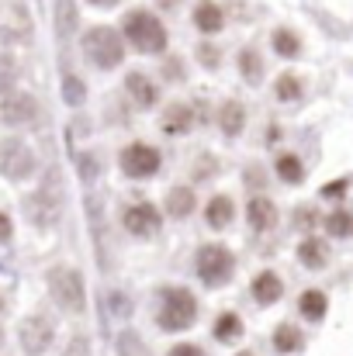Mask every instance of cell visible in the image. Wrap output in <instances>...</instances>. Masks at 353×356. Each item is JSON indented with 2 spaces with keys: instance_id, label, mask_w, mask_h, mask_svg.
Returning a JSON list of instances; mask_svg holds the SVG:
<instances>
[{
  "instance_id": "d6a6232c",
  "label": "cell",
  "mask_w": 353,
  "mask_h": 356,
  "mask_svg": "<svg viewBox=\"0 0 353 356\" xmlns=\"http://www.w3.org/2000/svg\"><path fill=\"white\" fill-rule=\"evenodd\" d=\"M201 63H205V66H219V49L212 52V49L205 45V49H201Z\"/></svg>"
},
{
  "instance_id": "7c38bea8",
  "label": "cell",
  "mask_w": 353,
  "mask_h": 356,
  "mask_svg": "<svg viewBox=\"0 0 353 356\" xmlns=\"http://www.w3.org/2000/svg\"><path fill=\"white\" fill-rule=\"evenodd\" d=\"M281 294H284V284H281V277H277L274 270L256 273V280H253V298H256L260 305H274V301H281Z\"/></svg>"
},
{
  "instance_id": "4fadbf2b",
  "label": "cell",
  "mask_w": 353,
  "mask_h": 356,
  "mask_svg": "<svg viewBox=\"0 0 353 356\" xmlns=\"http://www.w3.org/2000/svg\"><path fill=\"white\" fill-rule=\"evenodd\" d=\"M35 111H38V104H35V97H28V94H14V97H7L3 108H0L3 121H10V124H17V121H31L35 118Z\"/></svg>"
},
{
  "instance_id": "ac0fdd59",
  "label": "cell",
  "mask_w": 353,
  "mask_h": 356,
  "mask_svg": "<svg viewBox=\"0 0 353 356\" xmlns=\"http://www.w3.org/2000/svg\"><path fill=\"white\" fill-rule=\"evenodd\" d=\"M298 308H301V315H305L308 322H319V318H326L329 298H326L322 291H305V294L298 298Z\"/></svg>"
},
{
  "instance_id": "d590c367",
  "label": "cell",
  "mask_w": 353,
  "mask_h": 356,
  "mask_svg": "<svg viewBox=\"0 0 353 356\" xmlns=\"http://www.w3.org/2000/svg\"><path fill=\"white\" fill-rule=\"evenodd\" d=\"M163 7H177V0H163Z\"/></svg>"
},
{
  "instance_id": "83f0119b",
  "label": "cell",
  "mask_w": 353,
  "mask_h": 356,
  "mask_svg": "<svg viewBox=\"0 0 353 356\" xmlns=\"http://www.w3.org/2000/svg\"><path fill=\"white\" fill-rule=\"evenodd\" d=\"M274 49H277L284 59H291V56H298V52H301V42H298V35H291L288 28H281V31L274 35Z\"/></svg>"
},
{
  "instance_id": "603a6c76",
  "label": "cell",
  "mask_w": 353,
  "mask_h": 356,
  "mask_svg": "<svg viewBox=\"0 0 353 356\" xmlns=\"http://www.w3.org/2000/svg\"><path fill=\"white\" fill-rule=\"evenodd\" d=\"M77 21H80L77 3H73V0H59V3H56V24H59V31H63V35L77 31Z\"/></svg>"
},
{
  "instance_id": "e0dca14e",
  "label": "cell",
  "mask_w": 353,
  "mask_h": 356,
  "mask_svg": "<svg viewBox=\"0 0 353 356\" xmlns=\"http://www.w3.org/2000/svg\"><path fill=\"white\" fill-rule=\"evenodd\" d=\"M194 191L191 187H173L170 191V197H166V211L173 215V218H187L191 211H194Z\"/></svg>"
},
{
  "instance_id": "7a4b0ae2",
  "label": "cell",
  "mask_w": 353,
  "mask_h": 356,
  "mask_svg": "<svg viewBox=\"0 0 353 356\" xmlns=\"http://www.w3.org/2000/svg\"><path fill=\"white\" fill-rule=\"evenodd\" d=\"M194 318H198V301H194V294H191L187 287H166V291H163V305H159V312H156V322H159L163 329H170V332H180V329H187Z\"/></svg>"
},
{
  "instance_id": "e575fe53",
  "label": "cell",
  "mask_w": 353,
  "mask_h": 356,
  "mask_svg": "<svg viewBox=\"0 0 353 356\" xmlns=\"http://www.w3.org/2000/svg\"><path fill=\"white\" fill-rule=\"evenodd\" d=\"M91 3H94V7H115L118 0H91Z\"/></svg>"
},
{
  "instance_id": "9a60e30c",
  "label": "cell",
  "mask_w": 353,
  "mask_h": 356,
  "mask_svg": "<svg viewBox=\"0 0 353 356\" xmlns=\"http://www.w3.org/2000/svg\"><path fill=\"white\" fill-rule=\"evenodd\" d=\"M233 215H235V204L226 194H215V197L205 204V222H208L212 229H226V225L233 222Z\"/></svg>"
},
{
  "instance_id": "5b68a950",
  "label": "cell",
  "mask_w": 353,
  "mask_h": 356,
  "mask_svg": "<svg viewBox=\"0 0 353 356\" xmlns=\"http://www.w3.org/2000/svg\"><path fill=\"white\" fill-rule=\"evenodd\" d=\"M233 270H235V259L226 245H205V249L198 252V277H201L208 287L229 284Z\"/></svg>"
},
{
  "instance_id": "f546056e",
  "label": "cell",
  "mask_w": 353,
  "mask_h": 356,
  "mask_svg": "<svg viewBox=\"0 0 353 356\" xmlns=\"http://www.w3.org/2000/svg\"><path fill=\"white\" fill-rule=\"evenodd\" d=\"M14 80V63L10 59H0V90H7Z\"/></svg>"
},
{
  "instance_id": "f1b7e54d",
  "label": "cell",
  "mask_w": 353,
  "mask_h": 356,
  "mask_svg": "<svg viewBox=\"0 0 353 356\" xmlns=\"http://www.w3.org/2000/svg\"><path fill=\"white\" fill-rule=\"evenodd\" d=\"M66 101H70V104H80V101H84V83L73 80V76L66 80Z\"/></svg>"
},
{
  "instance_id": "836d02e7",
  "label": "cell",
  "mask_w": 353,
  "mask_h": 356,
  "mask_svg": "<svg viewBox=\"0 0 353 356\" xmlns=\"http://www.w3.org/2000/svg\"><path fill=\"white\" fill-rule=\"evenodd\" d=\"M10 232H14V229H10V218L0 211V242H7V238H10Z\"/></svg>"
},
{
  "instance_id": "484cf974",
  "label": "cell",
  "mask_w": 353,
  "mask_h": 356,
  "mask_svg": "<svg viewBox=\"0 0 353 356\" xmlns=\"http://www.w3.org/2000/svg\"><path fill=\"white\" fill-rule=\"evenodd\" d=\"M274 94H277L281 101H298V97H301V80H298L295 73H284V76H277Z\"/></svg>"
},
{
  "instance_id": "9c48e42d",
  "label": "cell",
  "mask_w": 353,
  "mask_h": 356,
  "mask_svg": "<svg viewBox=\"0 0 353 356\" xmlns=\"http://www.w3.org/2000/svg\"><path fill=\"white\" fill-rule=\"evenodd\" d=\"M3 173L7 177H14V180H21V177H28L31 170H35V159H31V152L21 145V142H7V149H3Z\"/></svg>"
},
{
  "instance_id": "74e56055",
  "label": "cell",
  "mask_w": 353,
  "mask_h": 356,
  "mask_svg": "<svg viewBox=\"0 0 353 356\" xmlns=\"http://www.w3.org/2000/svg\"><path fill=\"white\" fill-rule=\"evenodd\" d=\"M242 356H253V353H242Z\"/></svg>"
},
{
  "instance_id": "d4e9b609",
  "label": "cell",
  "mask_w": 353,
  "mask_h": 356,
  "mask_svg": "<svg viewBox=\"0 0 353 356\" xmlns=\"http://www.w3.org/2000/svg\"><path fill=\"white\" fill-rule=\"evenodd\" d=\"M239 73H242L249 83H256V80H260L263 63H260V56H256L253 49H242V52H239Z\"/></svg>"
},
{
  "instance_id": "5bb4252c",
  "label": "cell",
  "mask_w": 353,
  "mask_h": 356,
  "mask_svg": "<svg viewBox=\"0 0 353 356\" xmlns=\"http://www.w3.org/2000/svg\"><path fill=\"white\" fill-rule=\"evenodd\" d=\"M194 24H198V31H201V35H215V31H222L226 14H222V7H219V3L205 0V3H198V7H194Z\"/></svg>"
},
{
  "instance_id": "30bf717a",
  "label": "cell",
  "mask_w": 353,
  "mask_h": 356,
  "mask_svg": "<svg viewBox=\"0 0 353 356\" xmlns=\"http://www.w3.org/2000/svg\"><path fill=\"white\" fill-rule=\"evenodd\" d=\"M246 218H249V225H253L256 232H267V229L277 225V208H274L270 197H253V201L246 204Z\"/></svg>"
},
{
  "instance_id": "8fae6325",
  "label": "cell",
  "mask_w": 353,
  "mask_h": 356,
  "mask_svg": "<svg viewBox=\"0 0 353 356\" xmlns=\"http://www.w3.org/2000/svg\"><path fill=\"white\" fill-rule=\"evenodd\" d=\"M125 90L132 94V101H135L139 108H152L156 97H159V90L152 87V80H149L146 73H128V76H125Z\"/></svg>"
},
{
  "instance_id": "8d00e7d4",
  "label": "cell",
  "mask_w": 353,
  "mask_h": 356,
  "mask_svg": "<svg viewBox=\"0 0 353 356\" xmlns=\"http://www.w3.org/2000/svg\"><path fill=\"white\" fill-rule=\"evenodd\" d=\"M0 308H3V298H0Z\"/></svg>"
},
{
  "instance_id": "cb8c5ba5",
  "label": "cell",
  "mask_w": 353,
  "mask_h": 356,
  "mask_svg": "<svg viewBox=\"0 0 353 356\" xmlns=\"http://www.w3.org/2000/svg\"><path fill=\"white\" fill-rule=\"evenodd\" d=\"M239 332H242V318H239V315L226 312V315H219V318H215V339L229 343V339H235Z\"/></svg>"
},
{
  "instance_id": "44dd1931",
  "label": "cell",
  "mask_w": 353,
  "mask_h": 356,
  "mask_svg": "<svg viewBox=\"0 0 353 356\" xmlns=\"http://www.w3.org/2000/svg\"><path fill=\"white\" fill-rule=\"evenodd\" d=\"M274 346H277V353H298L305 346V339H301L298 325H281L274 332Z\"/></svg>"
},
{
  "instance_id": "6da1fadb",
  "label": "cell",
  "mask_w": 353,
  "mask_h": 356,
  "mask_svg": "<svg viewBox=\"0 0 353 356\" xmlns=\"http://www.w3.org/2000/svg\"><path fill=\"white\" fill-rule=\"evenodd\" d=\"M121 31L139 52H163L166 49V28L149 10H128L121 21Z\"/></svg>"
},
{
  "instance_id": "7402d4cb",
  "label": "cell",
  "mask_w": 353,
  "mask_h": 356,
  "mask_svg": "<svg viewBox=\"0 0 353 356\" xmlns=\"http://www.w3.org/2000/svg\"><path fill=\"white\" fill-rule=\"evenodd\" d=\"M219 124H222V131L226 135H239L242 131V124H246V111H242V104H222V115H219Z\"/></svg>"
},
{
  "instance_id": "ffe728a7",
  "label": "cell",
  "mask_w": 353,
  "mask_h": 356,
  "mask_svg": "<svg viewBox=\"0 0 353 356\" xmlns=\"http://www.w3.org/2000/svg\"><path fill=\"white\" fill-rule=\"evenodd\" d=\"M274 170H277V177H281L284 184H301V180H305V166H301V159L291 156V152H284Z\"/></svg>"
},
{
  "instance_id": "d6986e66",
  "label": "cell",
  "mask_w": 353,
  "mask_h": 356,
  "mask_svg": "<svg viewBox=\"0 0 353 356\" xmlns=\"http://www.w3.org/2000/svg\"><path fill=\"white\" fill-rule=\"evenodd\" d=\"M191 124H194V111H191L187 104H173V108L163 115V128H166L170 135H184Z\"/></svg>"
},
{
  "instance_id": "ba28073f",
  "label": "cell",
  "mask_w": 353,
  "mask_h": 356,
  "mask_svg": "<svg viewBox=\"0 0 353 356\" xmlns=\"http://www.w3.org/2000/svg\"><path fill=\"white\" fill-rule=\"evenodd\" d=\"M121 225H125V232H132V236H152V232L159 229V211H156L152 204H146V201L128 204V208L121 211Z\"/></svg>"
},
{
  "instance_id": "277c9868",
  "label": "cell",
  "mask_w": 353,
  "mask_h": 356,
  "mask_svg": "<svg viewBox=\"0 0 353 356\" xmlns=\"http://www.w3.org/2000/svg\"><path fill=\"white\" fill-rule=\"evenodd\" d=\"M49 291H52L56 305L66 308V312H84V305H87L84 277H80L73 266H56V270H49Z\"/></svg>"
},
{
  "instance_id": "2e32d148",
  "label": "cell",
  "mask_w": 353,
  "mask_h": 356,
  "mask_svg": "<svg viewBox=\"0 0 353 356\" xmlns=\"http://www.w3.org/2000/svg\"><path fill=\"white\" fill-rule=\"evenodd\" d=\"M298 259H301L308 270H319V266H326L329 249H326V242H322V238H305V242L298 245Z\"/></svg>"
},
{
  "instance_id": "4316f807",
  "label": "cell",
  "mask_w": 353,
  "mask_h": 356,
  "mask_svg": "<svg viewBox=\"0 0 353 356\" xmlns=\"http://www.w3.org/2000/svg\"><path fill=\"white\" fill-rule=\"evenodd\" d=\"M326 232L336 238H347L353 232V218L350 211H333V215H326Z\"/></svg>"
},
{
  "instance_id": "3957f363",
  "label": "cell",
  "mask_w": 353,
  "mask_h": 356,
  "mask_svg": "<svg viewBox=\"0 0 353 356\" xmlns=\"http://www.w3.org/2000/svg\"><path fill=\"white\" fill-rule=\"evenodd\" d=\"M84 52L91 56L94 66L115 70V66H121V59H125V42H121V35H118L115 28L97 24V28H91L84 35Z\"/></svg>"
},
{
  "instance_id": "8992f818",
  "label": "cell",
  "mask_w": 353,
  "mask_h": 356,
  "mask_svg": "<svg viewBox=\"0 0 353 356\" xmlns=\"http://www.w3.org/2000/svg\"><path fill=\"white\" fill-rule=\"evenodd\" d=\"M118 163H121V170H125V177H135V180H146V177H152L156 170H159V163H163V156L152 149V145H146V142H132V145H125L121 149V156H118Z\"/></svg>"
},
{
  "instance_id": "1f68e13d",
  "label": "cell",
  "mask_w": 353,
  "mask_h": 356,
  "mask_svg": "<svg viewBox=\"0 0 353 356\" xmlns=\"http://www.w3.org/2000/svg\"><path fill=\"white\" fill-rule=\"evenodd\" d=\"M166 356H205V353H201L198 346H173Z\"/></svg>"
},
{
  "instance_id": "4dcf8cb0",
  "label": "cell",
  "mask_w": 353,
  "mask_h": 356,
  "mask_svg": "<svg viewBox=\"0 0 353 356\" xmlns=\"http://www.w3.org/2000/svg\"><path fill=\"white\" fill-rule=\"evenodd\" d=\"M347 194V180H333L322 187V197H343Z\"/></svg>"
},
{
  "instance_id": "52a82bcc",
  "label": "cell",
  "mask_w": 353,
  "mask_h": 356,
  "mask_svg": "<svg viewBox=\"0 0 353 356\" xmlns=\"http://www.w3.org/2000/svg\"><path fill=\"white\" fill-rule=\"evenodd\" d=\"M52 343V322L45 315H31L21 322V346L31 356H42Z\"/></svg>"
}]
</instances>
